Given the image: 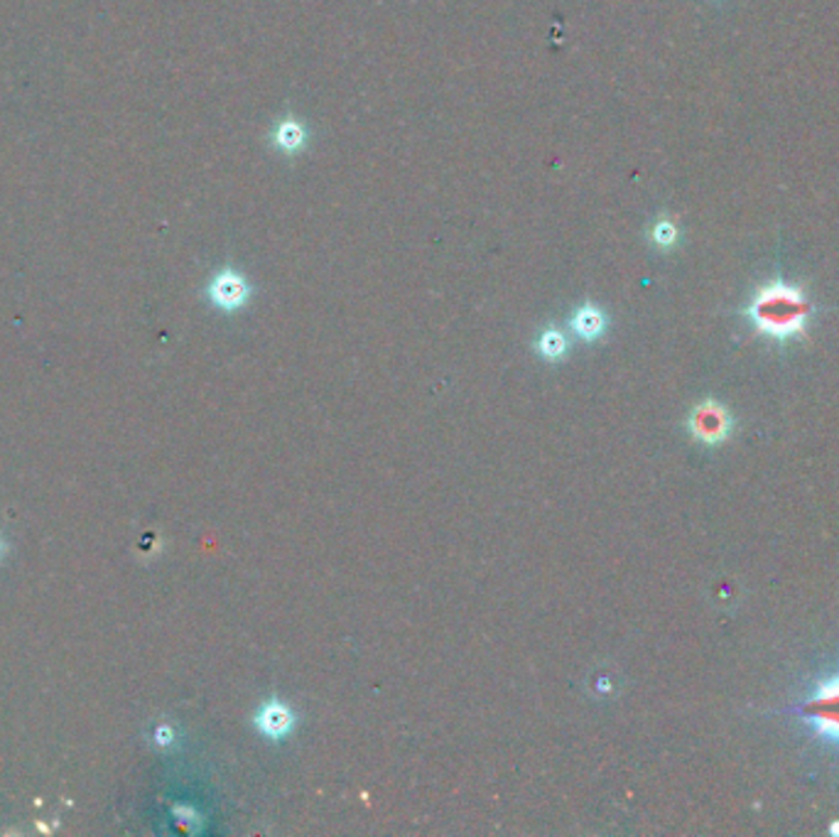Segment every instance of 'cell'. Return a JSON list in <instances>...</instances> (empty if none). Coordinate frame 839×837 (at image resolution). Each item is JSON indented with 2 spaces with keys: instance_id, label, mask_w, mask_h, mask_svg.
Wrapping results in <instances>:
<instances>
[{
  "instance_id": "9c48e42d",
  "label": "cell",
  "mask_w": 839,
  "mask_h": 837,
  "mask_svg": "<svg viewBox=\"0 0 839 837\" xmlns=\"http://www.w3.org/2000/svg\"><path fill=\"white\" fill-rule=\"evenodd\" d=\"M650 239H653L656 246L671 249L673 243L677 241V229H675V224H673V221H668V219H661V221H658L656 227H653V231H650Z\"/></svg>"
},
{
  "instance_id": "ba28073f",
  "label": "cell",
  "mask_w": 839,
  "mask_h": 837,
  "mask_svg": "<svg viewBox=\"0 0 839 837\" xmlns=\"http://www.w3.org/2000/svg\"><path fill=\"white\" fill-rule=\"evenodd\" d=\"M570 344L568 337H564L560 329H545V332L537 337V354L548 362H560L564 354H568Z\"/></svg>"
},
{
  "instance_id": "8992f818",
  "label": "cell",
  "mask_w": 839,
  "mask_h": 837,
  "mask_svg": "<svg viewBox=\"0 0 839 837\" xmlns=\"http://www.w3.org/2000/svg\"><path fill=\"white\" fill-rule=\"evenodd\" d=\"M570 327H572V332L580 337V340L594 342V340H599V337L607 332V315L601 313L597 305L587 303V305H582V307L574 309V315L570 319Z\"/></svg>"
},
{
  "instance_id": "7a4b0ae2",
  "label": "cell",
  "mask_w": 839,
  "mask_h": 837,
  "mask_svg": "<svg viewBox=\"0 0 839 837\" xmlns=\"http://www.w3.org/2000/svg\"><path fill=\"white\" fill-rule=\"evenodd\" d=\"M796 712L813 727L817 737H825L839 747V668L835 675L815 685L813 695Z\"/></svg>"
},
{
  "instance_id": "3957f363",
  "label": "cell",
  "mask_w": 839,
  "mask_h": 837,
  "mask_svg": "<svg viewBox=\"0 0 839 837\" xmlns=\"http://www.w3.org/2000/svg\"><path fill=\"white\" fill-rule=\"evenodd\" d=\"M687 430L690 435L702 442V445H722L724 440H729L734 430V418L727 406H722L720 401H704L700 406H695L690 418H687Z\"/></svg>"
},
{
  "instance_id": "30bf717a",
  "label": "cell",
  "mask_w": 839,
  "mask_h": 837,
  "mask_svg": "<svg viewBox=\"0 0 839 837\" xmlns=\"http://www.w3.org/2000/svg\"><path fill=\"white\" fill-rule=\"evenodd\" d=\"M829 833H835V835H839V821H837V823H832V827H829Z\"/></svg>"
},
{
  "instance_id": "6da1fadb",
  "label": "cell",
  "mask_w": 839,
  "mask_h": 837,
  "mask_svg": "<svg viewBox=\"0 0 839 837\" xmlns=\"http://www.w3.org/2000/svg\"><path fill=\"white\" fill-rule=\"evenodd\" d=\"M747 317L757 327V332L776 342H788L805 334L810 317H813V305L798 286H790L786 280H771L751 297Z\"/></svg>"
},
{
  "instance_id": "277c9868",
  "label": "cell",
  "mask_w": 839,
  "mask_h": 837,
  "mask_svg": "<svg viewBox=\"0 0 839 837\" xmlns=\"http://www.w3.org/2000/svg\"><path fill=\"white\" fill-rule=\"evenodd\" d=\"M251 295L249 280L236 272L231 268L221 270L219 276L212 280L209 286V297L214 300V305H219L221 309H239L246 305V300Z\"/></svg>"
},
{
  "instance_id": "5b68a950",
  "label": "cell",
  "mask_w": 839,
  "mask_h": 837,
  "mask_svg": "<svg viewBox=\"0 0 839 837\" xmlns=\"http://www.w3.org/2000/svg\"><path fill=\"white\" fill-rule=\"evenodd\" d=\"M256 724L260 735H266L270 739H282L290 735L292 727H295V714H292V710L285 702L268 700L260 705V710L256 714Z\"/></svg>"
},
{
  "instance_id": "52a82bcc",
  "label": "cell",
  "mask_w": 839,
  "mask_h": 837,
  "mask_svg": "<svg viewBox=\"0 0 839 837\" xmlns=\"http://www.w3.org/2000/svg\"><path fill=\"white\" fill-rule=\"evenodd\" d=\"M272 143L285 155H295L307 143V128L297 118H282L272 130Z\"/></svg>"
}]
</instances>
